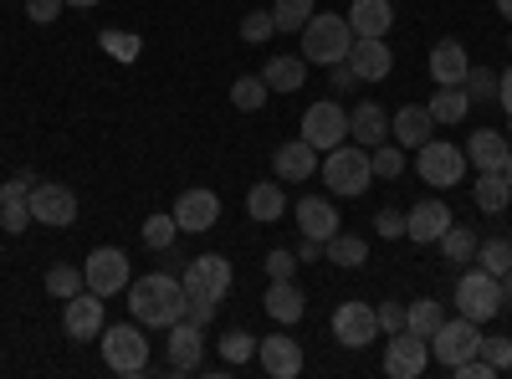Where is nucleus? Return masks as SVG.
<instances>
[{
  "label": "nucleus",
  "mask_w": 512,
  "mask_h": 379,
  "mask_svg": "<svg viewBox=\"0 0 512 379\" xmlns=\"http://www.w3.org/2000/svg\"><path fill=\"white\" fill-rule=\"evenodd\" d=\"M103 359H108V369L113 374H144L149 369V339L134 328V323H113V328H103Z\"/></svg>",
  "instance_id": "obj_7"
},
{
  "label": "nucleus",
  "mask_w": 512,
  "mask_h": 379,
  "mask_svg": "<svg viewBox=\"0 0 512 379\" xmlns=\"http://www.w3.org/2000/svg\"><path fill=\"white\" fill-rule=\"evenodd\" d=\"M98 47H103L113 62H139V52H144V36H139V31H118V26H108V31L98 36Z\"/></svg>",
  "instance_id": "obj_35"
},
{
  "label": "nucleus",
  "mask_w": 512,
  "mask_h": 379,
  "mask_svg": "<svg viewBox=\"0 0 512 379\" xmlns=\"http://www.w3.org/2000/svg\"><path fill=\"white\" fill-rule=\"evenodd\" d=\"M256 354V339H251V333H241V328H231V333H221V359L236 369V364H246Z\"/></svg>",
  "instance_id": "obj_44"
},
{
  "label": "nucleus",
  "mask_w": 512,
  "mask_h": 379,
  "mask_svg": "<svg viewBox=\"0 0 512 379\" xmlns=\"http://www.w3.org/2000/svg\"><path fill=\"white\" fill-rule=\"evenodd\" d=\"M507 52H512V41H507Z\"/></svg>",
  "instance_id": "obj_60"
},
{
  "label": "nucleus",
  "mask_w": 512,
  "mask_h": 379,
  "mask_svg": "<svg viewBox=\"0 0 512 379\" xmlns=\"http://www.w3.org/2000/svg\"><path fill=\"white\" fill-rule=\"evenodd\" d=\"M175 236H180V221H175V216H164V210H159V216H149V221H144V246H149V251H164V246H175Z\"/></svg>",
  "instance_id": "obj_41"
},
{
  "label": "nucleus",
  "mask_w": 512,
  "mask_h": 379,
  "mask_svg": "<svg viewBox=\"0 0 512 379\" xmlns=\"http://www.w3.org/2000/svg\"><path fill=\"white\" fill-rule=\"evenodd\" d=\"M425 108H431L436 123H461L466 113H472V98H466V88H436V98Z\"/></svg>",
  "instance_id": "obj_34"
},
{
  "label": "nucleus",
  "mask_w": 512,
  "mask_h": 379,
  "mask_svg": "<svg viewBox=\"0 0 512 379\" xmlns=\"http://www.w3.org/2000/svg\"><path fill=\"white\" fill-rule=\"evenodd\" d=\"M216 308H221L216 298H185V318H190V323H200V328H205L210 318H216Z\"/></svg>",
  "instance_id": "obj_51"
},
{
  "label": "nucleus",
  "mask_w": 512,
  "mask_h": 379,
  "mask_svg": "<svg viewBox=\"0 0 512 379\" xmlns=\"http://www.w3.org/2000/svg\"><path fill=\"white\" fill-rule=\"evenodd\" d=\"M431 134H436V118H431V108H425V103H405V108L390 118V139H395L400 149H420Z\"/></svg>",
  "instance_id": "obj_21"
},
{
  "label": "nucleus",
  "mask_w": 512,
  "mask_h": 379,
  "mask_svg": "<svg viewBox=\"0 0 512 379\" xmlns=\"http://www.w3.org/2000/svg\"><path fill=\"white\" fill-rule=\"evenodd\" d=\"M415 170H420L425 185L451 190V185H461V175L472 170V164H466V149H456V144H446V139H425V144L415 149Z\"/></svg>",
  "instance_id": "obj_5"
},
{
  "label": "nucleus",
  "mask_w": 512,
  "mask_h": 379,
  "mask_svg": "<svg viewBox=\"0 0 512 379\" xmlns=\"http://www.w3.org/2000/svg\"><path fill=\"white\" fill-rule=\"evenodd\" d=\"M497 103H502V113H507V123H512V67H507L502 82H497Z\"/></svg>",
  "instance_id": "obj_54"
},
{
  "label": "nucleus",
  "mask_w": 512,
  "mask_h": 379,
  "mask_svg": "<svg viewBox=\"0 0 512 379\" xmlns=\"http://www.w3.org/2000/svg\"><path fill=\"white\" fill-rule=\"evenodd\" d=\"M267 313L277 318V323H297L308 313V303H303V292H297V282H272L267 287Z\"/></svg>",
  "instance_id": "obj_32"
},
{
  "label": "nucleus",
  "mask_w": 512,
  "mask_h": 379,
  "mask_svg": "<svg viewBox=\"0 0 512 379\" xmlns=\"http://www.w3.org/2000/svg\"><path fill=\"white\" fill-rule=\"evenodd\" d=\"M507 149H512V144H507L497 129H477L472 139H466V164H472V170H502Z\"/></svg>",
  "instance_id": "obj_28"
},
{
  "label": "nucleus",
  "mask_w": 512,
  "mask_h": 379,
  "mask_svg": "<svg viewBox=\"0 0 512 379\" xmlns=\"http://www.w3.org/2000/svg\"><path fill=\"white\" fill-rule=\"evenodd\" d=\"M369 164H374V180H395V175L405 170V149L384 139L379 149H369Z\"/></svg>",
  "instance_id": "obj_39"
},
{
  "label": "nucleus",
  "mask_w": 512,
  "mask_h": 379,
  "mask_svg": "<svg viewBox=\"0 0 512 379\" xmlns=\"http://www.w3.org/2000/svg\"><path fill=\"white\" fill-rule=\"evenodd\" d=\"M446 323V308L441 303H431V298H420V303H410L405 308V328L410 333H420V339H431V333Z\"/></svg>",
  "instance_id": "obj_36"
},
{
  "label": "nucleus",
  "mask_w": 512,
  "mask_h": 379,
  "mask_svg": "<svg viewBox=\"0 0 512 379\" xmlns=\"http://www.w3.org/2000/svg\"><path fill=\"white\" fill-rule=\"evenodd\" d=\"M472 354H482V323H472V318H446V323L431 333V359H436V364L456 369L461 359H472Z\"/></svg>",
  "instance_id": "obj_8"
},
{
  "label": "nucleus",
  "mask_w": 512,
  "mask_h": 379,
  "mask_svg": "<svg viewBox=\"0 0 512 379\" xmlns=\"http://www.w3.org/2000/svg\"><path fill=\"white\" fill-rule=\"evenodd\" d=\"M231 262L216 257V251H205V257H190L180 267V287H185V298H216L226 303V292H231Z\"/></svg>",
  "instance_id": "obj_6"
},
{
  "label": "nucleus",
  "mask_w": 512,
  "mask_h": 379,
  "mask_svg": "<svg viewBox=\"0 0 512 379\" xmlns=\"http://www.w3.org/2000/svg\"><path fill=\"white\" fill-rule=\"evenodd\" d=\"M318 149L308 144V139H287L277 154H272V170H277V180H313L318 175Z\"/></svg>",
  "instance_id": "obj_22"
},
{
  "label": "nucleus",
  "mask_w": 512,
  "mask_h": 379,
  "mask_svg": "<svg viewBox=\"0 0 512 379\" xmlns=\"http://www.w3.org/2000/svg\"><path fill=\"white\" fill-rule=\"evenodd\" d=\"M82 287H88V277H82V267H52L47 272V292H52V298H77V292Z\"/></svg>",
  "instance_id": "obj_43"
},
{
  "label": "nucleus",
  "mask_w": 512,
  "mask_h": 379,
  "mask_svg": "<svg viewBox=\"0 0 512 379\" xmlns=\"http://www.w3.org/2000/svg\"><path fill=\"white\" fill-rule=\"evenodd\" d=\"M262 82L272 93H303V82H308V57H272L267 62V72H262Z\"/></svg>",
  "instance_id": "obj_29"
},
{
  "label": "nucleus",
  "mask_w": 512,
  "mask_h": 379,
  "mask_svg": "<svg viewBox=\"0 0 512 379\" xmlns=\"http://www.w3.org/2000/svg\"><path fill=\"white\" fill-rule=\"evenodd\" d=\"M175 221H180V231H190V236H200V231H210L221 221V195L216 190H185L180 200H175Z\"/></svg>",
  "instance_id": "obj_15"
},
{
  "label": "nucleus",
  "mask_w": 512,
  "mask_h": 379,
  "mask_svg": "<svg viewBox=\"0 0 512 379\" xmlns=\"http://www.w3.org/2000/svg\"><path fill=\"white\" fill-rule=\"evenodd\" d=\"M303 139H308L318 154H328V149L344 144V139H349V113H344V103L318 98V103L303 113Z\"/></svg>",
  "instance_id": "obj_9"
},
{
  "label": "nucleus",
  "mask_w": 512,
  "mask_h": 379,
  "mask_svg": "<svg viewBox=\"0 0 512 379\" xmlns=\"http://www.w3.org/2000/svg\"><path fill=\"white\" fill-rule=\"evenodd\" d=\"M472 195H477V210H482V216H502V210L512 205V185H507L502 170H477Z\"/></svg>",
  "instance_id": "obj_27"
},
{
  "label": "nucleus",
  "mask_w": 512,
  "mask_h": 379,
  "mask_svg": "<svg viewBox=\"0 0 512 379\" xmlns=\"http://www.w3.org/2000/svg\"><path fill=\"white\" fill-rule=\"evenodd\" d=\"M349 139L354 144H364V149H379L384 139H390V113H384L379 103H359L354 113H349Z\"/></svg>",
  "instance_id": "obj_24"
},
{
  "label": "nucleus",
  "mask_w": 512,
  "mask_h": 379,
  "mask_svg": "<svg viewBox=\"0 0 512 379\" xmlns=\"http://www.w3.org/2000/svg\"><path fill=\"white\" fill-rule=\"evenodd\" d=\"M31 221H41V226H72L77 221V195L67 190V185H57V180H41V185H31Z\"/></svg>",
  "instance_id": "obj_14"
},
{
  "label": "nucleus",
  "mask_w": 512,
  "mask_h": 379,
  "mask_svg": "<svg viewBox=\"0 0 512 379\" xmlns=\"http://www.w3.org/2000/svg\"><path fill=\"white\" fill-rule=\"evenodd\" d=\"M62 328H67V339H77V344H93V339H103V298L93 287H82L77 298H67V308H62Z\"/></svg>",
  "instance_id": "obj_13"
},
{
  "label": "nucleus",
  "mask_w": 512,
  "mask_h": 379,
  "mask_svg": "<svg viewBox=\"0 0 512 379\" xmlns=\"http://www.w3.org/2000/svg\"><path fill=\"white\" fill-rule=\"evenodd\" d=\"M200 354H205V328L190 323V318L169 323V369H175V374H195Z\"/></svg>",
  "instance_id": "obj_17"
},
{
  "label": "nucleus",
  "mask_w": 512,
  "mask_h": 379,
  "mask_svg": "<svg viewBox=\"0 0 512 379\" xmlns=\"http://www.w3.org/2000/svg\"><path fill=\"white\" fill-rule=\"evenodd\" d=\"M267 277H272V282H292V277H297V251H287V246L267 251Z\"/></svg>",
  "instance_id": "obj_46"
},
{
  "label": "nucleus",
  "mask_w": 512,
  "mask_h": 379,
  "mask_svg": "<svg viewBox=\"0 0 512 379\" xmlns=\"http://www.w3.org/2000/svg\"><path fill=\"white\" fill-rule=\"evenodd\" d=\"M297 231H303L308 241H328L338 231V210L323 195H303L297 200Z\"/></svg>",
  "instance_id": "obj_25"
},
{
  "label": "nucleus",
  "mask_w": 512,
  "mask_h": 379,
  "mask_svg": "<svg viewBox=\"0 0 512 379\" xmlns=\"http://www.w3.org/2000/svg\"><path fill=\"white\" fill-rule=\"evenodd\" d=\"M477 262L492 272V277H502V272H512V241H502V236H492V241H482L477 246Z\"/></svg>",
  "instance_id": "obj_42"
},
{
  "label": "nucleus",
  "mask_w": 512,
  "mask_h": 379,
  "mask_svg": "<svg viewBox=\"0 0 512 379\" xmlns=\"http://www.w3.org/2000/svg\"><path fill=\"white\" fill-rule=\"evenodd\" d=\"M333 339L344 344V349H369L374 339H379V313H374V303H338L333 308Z\"/></svg>",
  "instance_id": "obj_11"
},
{
  "label": "nucleus",
  "mask_w": 512,
  "mask_h": 379,
  "mask_svg": "<svg viewBox=\"0 0 512 379\" xmlns=\"http://www.w3.org/2000/svg\"><path fill=\"white\" fill-rule=\"evenodd\" d=\"M67 6H77V11H93V6H98V0H67Z\"/></svg>",
  "instance_id": "obj_56"
},
{
  "label": "nucleus",
  "mask_w": 512,
  "mask_h": 379,
  "mask_svg": "<svg viewBox=\"0 0 512 379\" xmlns=\"http://www.w3.org/2000/svg\"><path fill=\"white\" fill-rule=\"evenodd\" d=\"M62 6H67V0H26V16H31L36 26H52V21L62 16Z\"/></svg>",
  "instance_id": "obj_49"
},
{
  "label": "nucleus",
  "mask_w": 512,
  "mask_h": 379,
  "mask_svg": "<svg viewBox=\"0 0 512 379\" xmlns=\"http://www.w3.org/2000/svg\"><path fill=\"white\" fill-rule=\"evenodd\" d=\"M374 231H379V236H405V216H400V210H390V205H384L379 216H374Z\"/></svg>",
  "instance_id": "obj_53"
},
{
  "label": "nucleus",
  "mask_w": 512,
  "mask_h": 379,
  "mask_svg": "<svg viewBox=\"0 0 512 379\" xmlns=\"http://www.w3.org/2000/svg\"><path fill=\"white\" fill-rule=\"evenodd\" d=\"M318 175H323V185H328L333 195H344V200L364 195L369 180H374L369 149H364V144H338V149H328L323 164H318Z\"/></svg>",
  "instance_id": "obj_3"
},
{
  "label": "nucleus",
  "mask_w": 512,
  "mask_h": 379,
  "mask_svg": "<svg viewBox=\"0 0 512 379\" xmlns=\"http://www.w3.org/2000/svg\"><path fill=\"white\" fill-rule=\"evenodd\" d=\"M323 257H328L333 267L354 272V267H364V262H369V241H364V236H354V231H333V236L323 241Z\"/></svg>",
  "instance_id": "obj_31"
},
{
  "label": "nucleus",
  "mask_w": 512,
  "mask_h": 379,
  "mask_svg": "<svg viewBox=\"0 0 512 379\" xmlns=\"http://www.w3.org/2000/svg\"><path fill=\"white\" fill-rule=\"evenodd\" d=\"M349 67L359 72V82H384L395 72V52L384 36H354V52H349Z\"/></svg>",
  "instance_id": "obj_16"
},
{
  "label": "nucleus",
  "mask_w": 512,
  "mask_h": 379,
  "mask_svg": "<svg viewBox=\"0 0 512 379\" xmlns=\"http://www.w3.org/2000/svg\"><path fill=\"white\" fill-rule=\"evenodd\" d=\"M374 313H379V333H400L405 328V308L400 303H379Z\"/></svg>",
  "instance_id": "obj_52"
},
{
  "label": "nucleus",
  "mask_w": 512,
  "mask_h": 379,
  "mask_svg": "<svg viewBox=\"0 0 512 379\" xmlns=\"http://www.w3.org/2000/svg\"><path fill=\"white\" fill-rule=\"evenodd\" d=\"M446 226H451V205L446 200H420L410 216H405V236L415 246H436L446 236Z\"/></svg>",
  "instance_id": "obj_18"
},
{
  "label": "nucleus",
  "mask_w": 512,
  "mask_h": 379,
  "mask_svg": "<svg viewBox=\"0 0 512 379\" xmlns=\"http://www.w3.org/2000/svg\"><path fill=\"white\" fill-rule=\"evenodd\" d=\"M313 11H318V0H277L272 21H277V31H303L313 21Z\"/></svg>",
  "instance_id": "obj_37"
},
{
  "label": "nucleus",
  "mask_w": 512,
  "mask_h": 379,
  "mask_svg": "<svg viewBox=\"0 0 512 379\" xmlns=\"http://www.w3.org/2000/svg\"><path fill=\"white\" fill-rule=\"evenodd\" d=\"M82 277L98 298H113V292H128V257L118 246H98L88 251V262H82Z\"/></svg>",
  "instance_id": "obj_12"
},
{
  "label": "nucleus",
  "mask_w": 512,
  "mask_h": 379,
  "mask_svg": "<svg viewBox=\"0 0 512 379\" xmlns=\"http://www.w3.org/2000/svg\"><path fill=\"white\" fill-rule=\"evenodd\" d=\"M267 93H272V88H267L262 77H236V82H231V103H236L241 113H256V108H267Z\"/></svg>",
  "instance_id": "obj_38"
},
{
  "label": "nucleus",
  "mask_w": 512,
  "mask_h": 379,
  "mask_svg": "<svg viewBox=\"0 0 512 379\" xmlns=\"http://www.w3.org/2000/svg\"><path fill=\"white\" fill-rule=\"evenodd\" d=\"M482 359L502 374V369H512V339H482Z\"/></svg>",
  "instance_id": "obj_48"
},
{
  "label": "nucleus",
  "mask_w": 512,
  "mask_h": 379,
  "mask_svg": "<svg viewBox=\"0 0 512 379\" xmlns=\"http://www.w3.org/2000/svg\"><path fill=\"white\" fill-rule=\"evenodd\" d=\"M507 313H512V292H507Z\"/></svg>",
  "instance_id": "obj_59"
},
{
  "label": "nucleus",
  "mask_w": 512,
  "mask_h": 379,
  "mask_svg": "<svg viewBox=\"0 0 512 379\" xmlns=\"http://www.w3.org/2000/svg\"><path fill=\"white\" fill-rule=\"evenodd\" d=\"M497 16H507V21H512V0H497Z\"/></svg>",
  "instance_id": "obj_57"
},
{
  "label": "nucleus",
  "mask_w": 512,
  "mask_h": 379,
  "mask_svg": "<svg viewBox=\"0 0 512 379\" xmlns=\"http://www.w3.org/2000/svg\"><path fill=\"white\" fill-rule=\"evenodd\" d=\"M328 88H333V98L354 93V88H359V72H354L349 62H333V67H328Z\"/></svg>",
  "instance_id": "obj_47"
},
{
  "label": "nucleus",
  "mask_w": 512,
  "mask_h": 379,
  "mask_svg": "<svg viewBox=\"0 0 512 379\" xmlns=\"http://www.w3.org/2000/svg\"><path fill=\"white\" fill-rule=\"evenodd\" d=\"M256 359H262V369L272 379H297V374H303V349H297V339H287V333L256 339Z\"/></svg>",
  "instance_id": "obj_19"
},
{
  "label": "nucleus",
  "mask_w": 512,
  "mask_h": 379,
  "mask_svg": "<svg viewBox=\"0 0 512 379\" xmlns=\"http://www.w3.org/2000/svg\"><path fill=\"white\" fill-rule=\"evenodd\" d=\"M277 36V21H272V11H251V16H241V41H272Z\"/></svg>",
  "instance_id": "obj_45"
},
{
  "label": "nucleus",
  "mask_w": 512,
  "mask_h": 379,
  "mask_svg": "<svg viewBox=\"0 0 512 379\" xmlns=\"http://www.w3.org/2000/svg\"><path fill=\"white\" fill-rule=\"evenodd\" d=\"M451 374H456V379H497V369H492V364H487L482 354H472V359H461V364H456Z\"/></svg>",
  "instance_id": "obj_50"
},
{
  "label": "nucleus",
  "mask_w": 512,
  "mask_h": 379,
  "mask_svg": "<svg viewBox=\"0 0 512 379\" xmlns=\"http://www.w3.org/2000/svg\"><path fill=\"white\" fill-rule=\"evenodd\" d=\"M436 246H441V257H446V262H456V267H461V262H477V246H482V241H477V231H466V226H456V221H451V226H446V236H441Z\"/></svg>",
  "instance_id": "obj_33"
},
{
  "label": "nucleus",
  "mask_w": 512,
  "mask_h": 379,
  "mask_svg": "<svg viewBox=\"0 0 512 379\" xmlns=\"http://www.w3.org/2000/svg\"><path fill=\"white\" fill-rule=\"evenodd\" d=\"M502 303H507L502 277H492L487 267H472V272H461V277H456V308H461V318L487 323V318L502 313Z\"/></svg>",
  "instance_id": "obj_4"
},
{
  "label": "nucleus",
  "mask_w": 512,
  "mask_h": 379,
  "mask_svg": "<svg viewBox=\"0 0 512 379\" xmlns=\"http://www.w3.org/2000/svg\"><path fill=\"white\" fill-rule=\"evenodd\" d=\"M323 257V241H308L303 236V246H297V262H318Z\"/></svg>",
  "instance_id": "obj_55"
},
{
  "label": "nucleus",
  "mask_w": 512,
  "mask_h": 379,
  "mask_svg": "<svg viewBox=\"0 0 512 379\" xmlns=\"http://www.w3.org/2000/svg\"><path fill=\"white\" fill-rule=\"evenodd\" d=\"M502 175H507V185H512V149H507V159H502Z\"/></svg>",
  "instance_id": "obj_58"
},
{
  "label": "nucleus",
  "mask_w": 512,
  "mask_h": 379,
  "mask_svg": "<svg viewBox=\"0 0 512 379\" xmlns=\"http://www.w3.org/2000/svg\"><path fill=\"white\" fill-rule=\"evenodd\" d=\"M466 72H472V57H466L461 41H436V47H431V77H436V88H461Z\"/></svg>",
  "instance_id": "obj_23"
},
{
  "label": "nucleus",
  "mask_w": 512,
  "mask_h": 379,
  "mask_svg": "<svg viewBox=\"0 0 512 379\" xmlns=\"http://www.w3.org/2000/svg\"><path fill=\"white\" fill-rule=\"evenodd\" d=\"M128 308L144 328H169L185 318V287H180V272H149V277H134L128 287Z\"/></svg>",
  "instance_id": "obj_1"
},
{
  "label": "nucleus",
  "mask_w": 512,
  "mask_h": 379,
  "mask_svg": "<svg viewBox=\"0 0 512 379\" xmlns=\"http://www.w3.org/2000/svg\"><path fill=\"white\" fill-rule=\"evenodd\" d=\"M497 82H502V77H497L492 67H472L461 88H466V98H472V103H497Z\"/></svg>",
  "instance_id": "obj_40"
},
{
  "label": "nucleus",
  "mask_w": 512,
  "mask_h": 379,
  "mask_svg": "<svg viewBox=\"0 0 512 379\" xmlns=\"http://www.w3.org/2000/svg\"><path fill=\"white\" fill-rule=\"evenodd\" d=\"M0 226H6L11 236H21L26 226H36L31 221V175H16V180L0 185Z\"/></svg>",
  "instance_id": "obj_20"
},
{
  "label": "nucleus",
  "mask_w": 512,
  "mask_h": 379,
  "mask_svg": "<svg viewBox=\"0 0 512 379\" xmlns=\"http://www.w3.org/2000/svg\"><path fill=\"white\" fill-rule=\"evenodd\" d=\"M425 364H431V339H420L410 328L390 333V344H384V374L390 379H420Z\"/></svg>",
  "instance_id": "obj_10"
},
{
  "label": "nucleus",
  "mask_w": 512,
  "mask_h": 379,
  "mask_svg": "<svg viewBox=\"0 0 512 379\" xmlns=\"http://www.w3.org/2000/svg\"><path fill=\"white\" fill-rule=\"evenodd\" d=\"M349 52H354V26H349V16H318L313 11V21L303 26V57H308V67H333V62H349Z\"/></svg>",
  "instance_id": "obj_2"
},
{
  "label": "nucleus",
  "mask_w": 512,
  "mask_h": 379,
  "mask_svg": "<svg viewBox=\"0 0 512 379\" xmlns=\"http://www.w3.org/2000/svg\"><path fill=\"white\" fill-rule=\"evenodd\" d=\"M282 210H287V190H282V180H262V185H251V195H246V216L251 221H282Z\"/></svg>",
  "instance_id": "obj_30"
},
{
  "label": "nucleus",
  "mask_w": 512,
  "mask_h": 379,
  "mask_svg": "<svg viewBox=\"0 0 512 379\" xmlns=\"http://www.w3.org/2000/svg\"><path fill=\"white\" fill-rule=\"evenodd\" d=\"M349 26H354V36H390L395 6H390V0H354V6H349Z\"/></svg>",
  "instance_id": "obj_26"
}]
</instances>
